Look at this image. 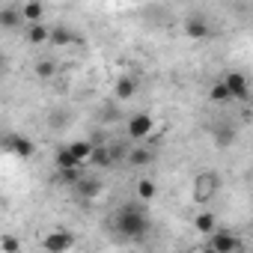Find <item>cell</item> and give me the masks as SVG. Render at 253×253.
<instances>
[{
  "label": "cell",
  "mask_w": 253,
  "mask_h": 253,
  "mask_svg": "<svg viewBox=\"0 0 253 253\" xmlns=\"http://www.w3.org/2000/svg\"><path fill=\"white\" fill-rule=\"evenodd\" d=\"M149 226H152L149 211H146V206H140V203H125V206H119L116 214H113V232H116L119 238H125V241L143 238V235L149 232Z\"/></svg>",
  "instance_id": "cell-1"
},
{
  "label": "cell",
  "mask_w": 253,
  "mask_h": 253,
  "mask_svg": "<svg viewBox=\"0 0 253 253\" xmlns=\"http://www.w3.org/2000/svg\"><path fill=\"white\" fill-rule=\"evenodd\" d=\"M220 185H223V179H220L217 170H203V173H197V176H194V200H197V203L214 200V194L220 191Z\"/></svg>",
  "instance_id": "cell-2"
},
{
  "label": "cell",
  "mask_w": 253,
  "mask_h": 253,
  "mask_svg": "<svg viewBox=\"0 0 253 253\" xmlns=\"http://www.w3.org/2000/svg\"><path fill=\"white\" fill-rule=\"evenodd\" d=\"M209 247L217 250V253H241V250H244L241 238H238L235 232H229V229H220V226L209 235Z\"/></svg>",
  "instance_id": "cell-3"
},
{
  "label": "cell",
  "mask_w": 253,
  "mask_h": 253,
  "mask_svg": "<svg viewBox=\"0 0 253 253\" xmlns=\"http://www.w3.org/2000/svg\"><path fill=\"white\" fill-rule=\"evenodd\" d=\"M125 128H128V140H134V143L140 146V143L149 140V134H152V128H155V119H152L149 113H134Z\"/></svg>",
  "instance_id": "cell-4"
},
{
  "label": "cell",
  "mask_w": 253,
  "mask_h": 253,
  "mask_svg": "<svg viewBox=\"0 0 253 253\" xmlns=\"http://www.w3.org/2000/svg\"><path fill=\"white\" fill-rule=\"evenodd\" d=\"M72 244H75V235L66 232V229H54V232H48V235L42 238L45 253H69Z\"/></svg>",
  "instance_id": "cell-5"
},
{
  "label": "cell",
  "mask_w": 253,
  "mask_h": 253,
  "mask_svg": "<svg viewBox=\"0 0 253 253\" xmlns=\"http://www.w3.org/2000/svg\"><path fill=\"white\" fill-rule=\"evenodd\" d=\"M3 149L15 152L18 158H33L36 155V143L30 137H24V134H6L3 137Z\"/></svg>",
  "instance_id": "cell-6"
},
{
  "label": "cell",
  "mask_w": 253,
  "mask_h": 253,
  "mask_svg": "<svg viewBox=\"0 0 253 253\" xmlns=\"http://www.w3.org/2000/svg\"><path fill=\"white\" fill-rule=\"evenodd\" d=\"M223 84L229 86V92H232L235 101H247L250 98V84H247V78L241 72H226L223 75Z\"/></svg>",
  "instance_id": "cell-7"
},
{
  "label": "cell",
  "mask_w": 253,
  "mask_h": 253,
  "mask_svg": "<svg viewBox=\"0 0 253 253\" xmlns=\"http://www.w3.org/2000/svg\"><path fill=\"white\" fill-rule=\"evenodd\" d=\"M113 95H116L119 101L134 98V95H137V81H134L131 75H119V78H116V84H113Z\"/></svg>",
  "instance_id": "cell-8"
},
{
  "label": "cell",
  "mask_w": 253,
  "mask_h": 253,
  "mask_svg": "<svg viewBox=\"0 0 253 253\" xmlns=\"http://www.w3.org/2000/svg\"><path fill=\"white\" fill-rule=\"evenodd\" d=\"M0 24H3L6 30H15V27H21V24H24L21 6H12V3H6L3 9H0ZM24 27H27V24H24Z\"/></svg>",
  "instance_id": "cell-9"
},
{
  "label": "cell",
  "mask_w": 253,
  "mask_h": 253,
  "mask_svg": "<svg viewBox=\"0 0 253 253\" xmlns=\"http://www.w3.org/2000/svg\"><path fill=\"white\" fill-rule=\"evenodd\" d=\"M24 36H27V42L30 45H51V24H30V27H24Z\"/></svg>",
  "instance_id": "cell-10"
},
{
  "label": "cell",
  "mask_w": 253,
  "mask_h": 253,
  "mask_svg": "<svg viewBox=\"0 0 253 253\" xmlns=\"http://www.w3.org/2000/svg\"><path fill=\"white\" fill-rule=\"evenodd\" d=\"M72 191H75L81 200H95V197L101 194V182H98V179H92V176H89V179L84 176V179H81V182H78Z\"/></svg>",
  "instance_id": "cell-11"
},
{
  "label": "cell",
  "mask_w": 253,
  "mask_h": 253,
  "mask_svg": "<svg viewBox=\"0 0 253 253\" xmlns=\"http://www.w3.org/2000/svg\"><path fill=\"white\" fill-rule=\"evenodd\" d=\"M211 137H214V146L217 149H229L232 140H235V128H232V125H214Z\"/></svg>",
  "instance_id": "cell-12"
},
{
  "label": "cell",
  "mask_w": 253,
  "mask_h": 253,
  "mask_svg": "<svg viewBox=\"0 0 253 253\" xmlns=\"http://www.w3.org/2000/svg\"><path fill=\"white\" fill-rule=\"evenodd\" d=\"M54 167H57V173H66V170L81 167V161L69 152V146H63V149H57V155H54Z\"/></svg>",
  "instance_id": "cell-13"
},
{
  "label": "cell",
  "mask_w": 253,
  "mask_h": 253,
  "mask_svg": "<svg viewBox=\"0 0 253 253\" xmlns=\"http://www.w3.org/2000/svg\"><path fill=\"white\" fill-rule=\"evenodd\" d=\"M21 15H24V24H45V6L42 3H21Z\"/></svg>",
  "instance_id": "cell-14"
},
{
  "label": "cell",
  "mask_w": 253,
  "mask_h": 253,
  "mask_svg": "<svg viewBox=\"0 0 253 253\" xmlns=\"http://www.w3.org/2000/svg\"><path fill=\"white\" fill-rule=\"evenodd\" d=\"M152 149H146L143 143L140 146H134L131 149V155H128V161H125V164H128V167H146V164H152Z\"/></svg>",
  "instance_id": "cell-15"
},
{
  "label": "cell",
  "mask_w": 253,
  "mask_h": 253,
  "mask_svg": "<svg viewBox=\"0 0 253 253\" xmlns=\"http://www.w3.org/2000/svg\"><path fill=\"white\" fill-rule=\"evenodd\" d=\"M211 30H209V24L203 21V18H188L185 21V36L188 39H206Z\"/></svg>",
  "instance_id": "cell-16"
},
{
  "label": "cell",
  "mask_w": 253,
  "mask_h": 253,
  "mask_svg": "<svg viewBox=\"0 0 253 253\" xmlns=\"http://www.w3.org/2000/svg\"><path fill=\"white\" fill-rule=\"evenodd\" d=\"M72 42H75V33H72L66 24H54V27H51V45H54V48L72 45Z\"/></svg>",
  "instance_id": "cell-17"
},
{
  "label": "cell",
  "mask_w": 253,
  "mask_h": 253,
  "mask_svg": "<svg viewBox=\"0 0 253 253\" xmlns=\"http://www.w3.org/2000/svg\"><path fill=\"white\" fill-rule=\"evenodd\" d=\"M69 146V152L84 164V161H89L92 158V149H95V143H89V140H72V143H66Z\"/></svg>",
  "instance_id": "cell-18"
},
{
  "label": "cell",
  "mask_w": 253,
  "mask_h": 253,
  "mask_svg": "<svg viewBox=\"0 0 253 253\" xmlns=\"http://www.w3.org/2000/svg\"><path fill=\"white\" fill-rule=\"evenodd\" d=\"M89 164H92V167H113V155H110V146H107V143H95Z\"/></svg>",
  "instance_id": "cell-19"
},
{
  "label": "cell",
  "mask_w": 253,
  "mask_h": 253,
  "mask_svg": "<svg viewBox=\"0 0 253 253\" xmlns=\"http://www.w3.org/2000/svg\"><path fill=\"white\" fill-rule=\"evenodd\" d=\"M194 226H197V232H200V235H206V238L217 229V226H214V214H211V211H200V214L194 217Z\"/></svg>",
  "instance_id": "cell-20"
},
{
  "label": "cell",
  "mask_w": 253,
  "mask_h": 253,
  "mask_svg": "<svg viewBox=\"0 0 253 253\" xmlns=\"http://www.w3.org/2000/svg\"><path fill=\"white\" fill-rule=\"evenodd\" d=\"M209 98H211L214 104H226V101H232V92H229V86H226L223 81H217V84H211Z\"/></svg>",
  "instance_id": "cell-21"
},
{
  "label": "cell",
  "mask_w": 253,
  "mask_h": 253,
  "mask_svg": "<svg viewBox=\"0 0 253 253\" xmlns=\"http://www.w3.org/2000/svg\"><path fill=\"white\" fill-rule=\"evenodd\" d=\"M54 72H57V63L54 60H39L36 63V78H54Z\"/></svg>",
  "instance_id": "cell-22"
},
{
  "label": "cell",
  "mask_w": 253,
  "mask_h": 253,
  "mask_svg": "<svg viewBox=\"0 0 253 253\" xmlns=\"http://www.w3.org/2000/svg\"><path fill=\"white\" fill-rule=\"evenodd\" d=\"M137 197H140L143 203L152 200V197H155V182H152V179H140V182H137Z\"/></svg>",
  "instance_id": "cell-23"
},
{
  "label": "cell",
  "mask_w": 253,
  "mask_h": 253,
  "mask_svg": "<svg viewBox=\"0 0 253 253\" xmlns=\"http://www.w3.org/2000/svg\"><path fill=\"white\" fill-rule=\"evenodd\" d=\"M21 250V241L15 235H3V253H18Z\"/></svg>",
  "instance_id": "cell-24"
},
{
  "label": "cell",
  "mask_w": 253,
  "mask_h": 253,
  "mask_svg": "<svg viewBox=\"0 0 253 253\" xmlns=\"http://www.w3.org/2000/svg\"><path fill=\"white\" fill-rule=\"evenodd\" d=\"M200 253H217V250H211V247H209V244H206V247H203V250H200Z\"/></svg>",
  "instance_id": "cell-25"
},
{
  "label": "cell",
  "mask_w": 253,
  "mask_h": 253,
  "mask_svg": "<svg viewBox=\"0 0 253 253\" xmlns=\"http://www.w3.org/2000/svg\"><path fill=\"white\" fill-rule=\"evenodd\" d=\"M250 253H253V250H250Z\"/></svg>",
  "instance_id": "cell-26"
}]
</instances>
